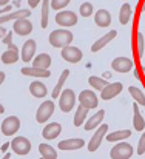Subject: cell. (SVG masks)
I'll return each mask as SVG.
<instances>
[{
    "mask_svg": "<svg viewBox=\"0 0 145 159\" xmlns=\"http://www.w3.org/2000/svg\"><path fill=\"white\" fill-rule=\"evenodd\" d=\"M94 22H96L97 26L100 28H106L111 25V14L106 11V9H99L94 14Z\"/></svg>",
    "mask_w": 145,
    "mask_h": 159,
    "instance_id": "obj_22",
    "label": "cell"
},
{
    "mask_svg": "<svg viewBox=\"0 0 145 159\" xmlns=\"http://www.w3.org/2000/svg\"><path fill=\"white\" fill-rule=\"evenodd\" d=\"M49 65H51V56H49V54H47V53L39 54V56H36V57L33 59V66L48 70Z\"/></svg>",
    "mask_w": 145,
    "mask_h": 159,
    "instance_id": "obj_26",
    "label": "cell"
},
{
    "mask_svg": "<svg viewBox=\"0 0 145 159\" xmlns=\"http://www.w3.org/2000/svg\"><path fill=\"white\" fill-rule=\"evenodd\" d=\"M144 153H145V131H144V134L141 136L139 144H138V155L139 156H144Z\"/></svg>",
    "mask_w": 145,
    "mask_h": 159,
    "instance_id": "obj_38",
    "label": "cell"
},
{
    "mask_svg": "<svg viewBox=\"0 0 145 159\" xmlns=\"http://www.w3.org/2000/svg\"><path fill=\"white\" fill-rule=\"evenodd\" d=\"M52 113H54V102L52 101H45L39 105L37 111H36V120L39 124H45L52 116Z\"/></svg>",
    "mask_w": 145,
    "mask_h": 159,
    "instance_id": "obj_6",
    "label": "cell"
},
{
    "mask_svg": "<svg viewBox=\"0 0 145 159\" xmlns=\"http://www.w3.org/2000/svg\"><path fill=\"white\" fill-rule=\"evenodd\" d=\"M22 74L23 76H29V77H37V79H43V77H49L51 76L49 70L37 68V66H23L22 68Z\"/></svg>",
    "mask_w": 145,
    "mask_h": 159,
    "instance_id": "obj_19",
    "label": "cell"
},
{
    "mask_svg": "<svg viewBox=\"0 0 145 159\" xmlns=\"http://www.w3.org/2000/svg\"><path fill=\"white\" fill-rule=\"evenodd\" d=\"M60 133H62V125H60L59 122H51V124H47V125H45V128L42 130V136H43V139H47V141H52V139H56Z\"/></svg>",
    "mask_w": 145,
    "mask_h": 159,
    "instance_id": "obj_16",
    "label": "cell"
},
{
    "mask_svg": "<svg viewBox=\"0 0 145 159\" xmlns=\"http://www.w3.org/2000/svg\"><path fill=\"white\" fill-rule=\"evenodd\" d=\"M39 153H40V156L43 159H56L57 158V152L49 145V144H40L39 145Z\"/></svg>",
    "mask_w": 145,
    "mask_h": 159,
    "instance_id": "obj_30",
    "label": "cell"
},
{
    "mask_svg": "<svg viewBox=\"0 0 145 159\" xmlns=\"http://www.w3.org/2000/svg\"><path fill=\"white\" fill-rule=\"evenodd\" d=\"M76 105V94L71 88H66L59 96V108L63 113H70Z\"/></svg>",
    "mask_w": 145,
    "mask_h": 159,
    "instance_id": "obj_3",
    "label": "cell"
},
{
    "mask_svg": "<svg viewBox=\"0 0 145 159\" xmlns=\"http://www.w3.org/2000/svg\"><path fill=\"white\" fill-rule=\"evenodd\" d=\"M128 93L131 94V98H133L139 105L145 107V93L141 88H138V87H130V88H128Z\"/></svg>",
    "mask_w": 145,
    "mask_h": 159,
    "instance_id": "obj_31",
    "label": "cell"
},
{
    "mask_svg": "<svg viewBox=\"0 0 145 159\" xmlns=\"http://www.w3.org/2000/svg\"><path fill=\"white\" fill-rule=\"evenodd\" d=\"M11 158V155L9 153H5V156H3V159H9Z\"/></svg>",
    "mask_w": 145,
    "mask_h": 159,
    "instance_id": "obj_45",
    "label": "cell"
},
{
    "mask_svg": "<svg viewBox=\"0 0 145 159\" xmlns=\"http://www.w3.org/2000/svg\"><path fill=\"white\" fill-rule=\"evenodd\" d=\"M6 12H11V6H9V5H8V8L0 9V14H6Z\"/></svg>",
    "mask_w": 145,
    "mask_h": 159,
    "instance_id": "obj_41",
    "label": "cell"
},
{
    "mask_svg": "<svg viewBox=\"0 0 145 159\" xmlns=\"http://www.w3.org/2000/svg\"><path fill=\"white\" fill-rule=\"evenodd\" d=\"M103 117H105V111H103V110L96 111L91 117H88V119L85 120V125H84V127H85V131H91V130L97 128V127L102 124Z\"/></svg>",
    "mask_w": 145,
    "mask_h": 159,
    "instance_id": "obj_20",
    "label": "cell"
},
{
    "mask_svg": "<svg viewBox=\"0 0 145 159\" xmlns=\"http://www.w3.org/2000/svg\"><path fill=\"white\" fill-rule=\"evenodd\" d=\"M29 93H31L34 98L42 99V98H45V96L48 94V90H47V85H45L43 82L34 80V82H31V85H29Z\"/></svg>",
    "mask_w": 145,
    "mask_h": 159,
    "instance_id": "obj_21",
    "label": "cell"
},
{
    "mask_svg": "<svg viewBox=\"0 0 145 159\" xmlns=\"http://www.w3.org/2000/svg\"><path fill=\"white\" fill-rule=\"evenodd\" d=\"M88 82H90V85H91L94 90H97V91H102V90L108 85V82L105 80V77H99V76H90Z\"/></svg>",
    "mask_w": 145,
    "mask_h": 159,
    "instance_id": "obj_33",
    "label": "cell"
},
{
    "mask_svg": "<svg viewBox=\"0 0 145 159\" xmlns=\"http://www.w3.org/2000/svg\"><path fill=\"white\" fill-rule=\"evenodd\" d=\"M142 74H144V77H145V66H142Z\"/></svg>",
    "mask_w": 145,
    "mask_h": 159,
    "instance_id": "obj_47",
    "label": "cell"
},
{
    "mask_svg": "<svg viewBox=\"0 0 145 159\" xmlns=\"http://www.w3.org/2000/svg\"><path fill=\"white\" fill-rule=\"evenodd\" d=\"M88 110L90 108H87V107L82 105V104L77 107L76 114H74V125L76 127H82V124H85V120L88 117Z\"/></svg>",
    "mask_w": 145,
    "mask_h": 159,
    "instance_id": "obj_25",
    "label": "cell"
},
{
    "mask_svg": "<svg viewBox=\"0 0 145 159\" xmlns=\"http://www.w3.org/2000/svg\"><path fill=\"white\" fill-rule=\"evenodd\" d=\"M133 155H134V150H133L131 144L122 142V141H119V144H116L110 152L111 159H130Z\"/></svg>",
    "mask_w": 145,
    "mask_h": 159,
    "instance_id": "obj_2",
    "label": "cell"
},
{
    "mask_svg": "<svg viewBox=\"0 0 145 159\" xmlns=\"http://www.w3.org/2000/svg\"><path fill=\"white\" fill-rule=\"evenodd\" d=\"M39 3H42V0H28V6H31V8H36Z\"/></svg>",
    "mask_w": 145,
    "mask_h": 159,
    "instance_id": "obj_39",
    "label": "cell"
},
{
    "mask_svg": "<svg viewBox=\"0 0 145 159\" xmlns=\"http://www.w3.org/2000/svg\"><path fill=\"white\" fill-rule=\"evenodd\" d=\"M68 77H70V70H63L62 73H60V77H59V80H57V85L54 87V90H52V99H57L59 96H60V93H62V88H63V85H65V82L68 80Z\"/></svg>",
    "mask_w": 145,
    "mask_h": 159,
    "instance_id": "obj_24",
    "label": "cell"
},
{
    "mask_svg": "<svg viewBox=\"0 0 145 159\" xmlns=\"http://www.w3.org/2000/svg\"><path fill=\"white\" fill-rule=\"evenodd\" d=\"M85 145V141L80 139V138H73V139H65L62 142H59V150H63V152H73V150H79Z\"/></svg>",
    "mask_w": 145,
    "mask_h": 159,
    "instance_id": "obj_15",
    "label": "cell"
},
{
    "mask_svg": "<svg viewBox=\"0 0 145 159\" xmlns=\"http://www.w3.org/2000/svg\"><path fill=\"white\" fill-rule=\"evenodd\" d=\"M131 136V131L130 130H117V131H113L110 134H106V141L108 142H119V141H125Z\"/></svg>",
    "mask_w": 145,
    "mask_h": 159,
    "instance_id": "obj_27",
    "label": "cell"
},
{
    "mask_svg": "<svg viewBox=\"0 0 145 159\" xmlns=\"http://www.w3.org/2000/svg\"><path fill=\"white\" fill-rule=\"evenodd\" d=\"M49 8H51V0H42V19H40V26L42 28L48 26Z\"/></svg>",
    "mask_w": 145,
    "mask_h": 159,
    "instance_id": "obj_32",
    "label": "cell"
},
{
    "mask_svg": "<svg viewBox=\"0 0 145 159\" xmlns=\"http://www.w3.org/2000/svg\"><path fill=\"white\" fill-rule=\"evenodd\" d=\"M29 14H31L29 9H17V11H11V12L2 14V16H0V25L8 23V22H11V20L23 19V17H29Z\"/></svg>",
    "mask_w": 145,
    "mask_h": 159,
    "instance_id": "obj_18",
    "label": "cell"
},
{
    "mask_svg": "<svg viewBox=\"0 0 145 159\" xmlns=\"http://www.w3.org/2000/svg\"><path fill=\"white\" fill-rule=\"evenodd\" d=\"M12 31L19 36H28L31 31H33V23L28 17H23V19H17L14 20V26H12Z\"/></svg>",
    "mask_w": 145,
    "mask_h": 159,
    "instance_id": "obj_10",
    "label": "cell"
},
{
    "mask_svg": "<svg viewBox=\"0 0 145 159\" xmlns=\"http://www.w3.org/2000/svg\"><path fill=\"white\" fill-rule=\"evenodd\" d=\"M133 66H134V63L128 57H116L111 62V68L117 73H128L133 70Z\"/></svg>",
    "mask_w": 145,
    "mask_h": 159,
    "instance_id": "obj_11",
    "label": "cell"
},
{
    "mask_svg": "<svg viewBox=\"0 0 145 159\" xmlns=\"http://www.w3.org/2000/svg\"><path fill=\"white\" fill-rule=\"evenodd\" d=\"M62 57H63V60H66L70 63H77V62L82 60L84 53H82L80 48L73 47V45H68V47H63L62 48Z\"/></svg>",
    "mask_w": 145,
    "mask_h": 159,
    "instance_id": "obj_9",
    "label": "cell"
},
{
    "mask_svg": "<svg viewBox=\"0 0 145 159\" xmlns=\"http://www.w3.org/2000/svg\"><path fill=\"white\" fill-rule=\"evenodd\" d=\"M122 84L120 82H113V84H108L102 91H100V98L103 99V101H110V99H113V98H116L120 91H122Z\"/></svg>",
    "mask_w": 145,
    "mask_h": 159,
    "instance_id": "obj_14",
    "label": "cell"
},
{
    "mask_svg": "<svg viewBox=\"0 0 145 159\" xmlns=\"http://www.w3.org/2000/svg\"><path fill=\"white\" fill-rule=\"evenodd\" d=\"M131 14H133L131 5L124 3V5L120 6V9H119V22H120L122 25H127V23L130 22V19H131Z\"/></svg>",
    "mask_w": 145,
    "mask_h": 159,
    "instance_id": "obj_29",
    "label": "cell"
},
{
    "mask_svg": "<svg viewBox=\"0 0 145 159\" xmlns=\"http://www.w3.org/2000/svg\"><path fill=\"white\" fill-rule=\"evenodd\" d=\"M106 131H108V125L106 124H100L99 127H97V130L94 131V134H93V138L90 139V142H88V150L93 153V152H96L97 148L100 147V144H102V141H103V138L106 136Z\"/></svg>",
    "mask_w": 145,
    "mask_h": 159,
    "instance_id": "obj_7",
    "label": "cell"
},
{
    "mask_svg": "<svg viewBox=\"0 0 145 159\" xmlns=\"http://www.w3.org/2000/svg\"><path fill=\"white\" fill-rule=\"evenodd\" d=\"M2 150H3V152H6V150H8V144H5V145L2 147Z\"/></svg>",
    "mask_w": 145,
    "mask_h": 159,
    "instance_id": "obj_46",
    "label": "cell"
},
{
    "mask_svg": "<svg viewBox=\"0 0 145 159\" xmlns=\"http://www.w3.org/2000/svg\"><path fill=\"white\" fill-rule=\"evenodd\" d=\"M139 104L136 102L134 105H133V127H134V130L136 131H144L145 130V119L142 117V114H141V111H139Z\"/></svg>",
    "mask_w": 145,
    "mask_h": 159,
    "instance_id": "obj_23",
    "label": "cell"
},
{
    "mask_svg": "<svg viewBox=\"0 0 145 159\" xmlns=\"http://www.w3.org/2000/svg\"><path fill=\"white\" fill-rule=\"evenodd\" d=\"M3 113H5V107L0 104V114H3Z\"/></svg>",
    "mask_w": 145,
    "mask_h": 159,
    "instance_id": "obj_44",
    "label": "cell"
},
{
    "mask_svg": "<svg viewBox=\"0 0 145 159\" xmlns=\"http://www.w3.org/2000/svg\"><path fill=\"white\" fill-rule=\"evenodd\" d=\"M144 48H145L144 36H142V33H138L136 34V53H138V57H142Z\"/></svg>",
    "mask_w": 145,
    "mask_h": 159,
    "instance_id": "obj_35",
    "label": "cell"
},
{
    "mask_svg": "<svg viewBox=\"0 0 145 159\" xmlns=\"http://www.w3.org/2000/svg\"><path fill=\"white\" fill-rule=\"evenodd\" d=\"M20 128V119L17 116H9L5 117L2 122V133L5 136H12L17 133V130Z\"/></svg>",
    "mask_w": 145,
    "mask_h": 159,
    "instance_id": "obj_8",
    "label": "cell"
},
{
    "mask_svg": "<svg viewBox=\"0 0 145 159\" xmlns=\"http://www.w3.org/2000/svg\"><path fill=\"white\" fill-rule=\"evenodd\" d=\"M9 145H11L12 152H14L16 155H19V156H26V155L31 152V142H29V139L25 138V136H17V138H14Z\"/></svg>",
    "mask_w": 145,
    "mask_h": 159,
    "instance_id": "obj_4",
    "label": "cell"
},
{
    "mask_svg": "<svg viewBox=\"0 0 145 159\" xmlns=\"http://www.w3.org/2000/svg\"><path fill=\"white\" fill-rule=\"evenodd\" d=\"M56 23L63 26V28H70V26H74L77 23V14L73 12V11H66V9H62L56 14Z\"/></svg>",
    "mask_w": 145,
    "mask_h": 159,
    "instance_id": "obj_5",
    "label": "cell"
},
{
    "mask_svg": "<svg viewBox=\"0 0 145 159\" xmlns=\"http://www.w3.org/2000/svg\"><path fill=\"white\" fill-rule=\"evenodd\" d=\"M6 34H8V31H6V30H5V28H3V26H2V25H0V37H2V39H3V37H5V36H6Z\"/></svg>",
    "mask_w": 145,
    "mask_h": 159,
    "instance_id": "obj_40",
    "label": "cell"
},
{
    "mask_svg": "<svg viewBox=\"0 0 145 159\" xmlns=\"http://www.w3.org/2000/svg\"><path fill=\"white\" fill-rule=\"evenodd\" d=\"M142 9H144V11H145V2H144V5H142Z\"/></svg>",
    "mask_w": 145,
    "mask_h": 159,
    "instance_id": "obj_48",
    "label": "cell"
},
{
    "mask_svg": "<svg viewBox=\"0 0 145 159\" xmlns=\"http://www.w3.org/2000/svg\"><path fill=\"white\" fill-rule=\"evenodd\" d=\"M8 3H9V0H0V6H5Z\"/></svg>",
    "mask_w": 145,
    "mask_h": 159,
    "instance_id": "obj_43",
    "label": "cell"
},
{
    "mask_svg": "<svg viewBox=\"0 0 145 159\" xmlns=\"http://www.w3.org/2000/svg\"><path fill=\"white\" fill-rule=\"evenodd\" d=\"M19 50H12V48H8L5 53L2 54V62L5 65H12L19 60Z\"/></svg>",
    "mask_w": 145,
    "mask_h": 159,
    "instance_id": "obj_28",
    "label": "cell"
},
{
    "mask_svg": "<svg viewBox=\"0 0 145 159\" xmlns=\"http://www.w3.org/2000/svg\"><path fill=\"white\" fill-rule=\"evenodd\" d=\"M71 0H51V8L56 11H62L65 6H68Z\"/></svg>",
    "mask_w": 145,
    "mask_h": 159,
    "instance_id": "obj_36",
    "label": "cell"
},
{
    "mask_svg": "<svg viewBox=\"0 0 145 159\" xmlns=\"http://www.w3.org/2000/svg\"><path fill=\"white\" fill-rule=\"evenodd\" d=\"M36 48H37L36 40L28 39V40L23 43V47H22V51H20V59H22L25 63L31 62V60L34 59V56H36Z\"/></svg>",
    "mask_w": 145,
    "mask_h": 159,
    "instance_id": "obj_12",
    "label": "cell"
},
{
    "mask_svg": "<svg viewBox=\"0 0 145 159\" xmlns=\"http://www.w3.org/2000/svg\"><path fill=\"white\" fill-rule=\"evenodd\" d=\"M93 11H94V6H93L90 2H85V3H82V5L79 6V12H80L82 17H90V16L93 14Z\"/></svg>",
    "mask_w": 145,
    "mask_h": 159,
    "instance_id": "obj_34",
    "label": "cell"
},
{
    "mask_svg": "<svg viewBox=\"0 0 145 159\" xmlns=\"http://www.w3.org/2000/svg\"><path fill=\"white\" fill-rule=\"evenodd\" d=\"M79 102L82 105H85L90 110H94L99 105V99H97L96 93L91 91V90H84L80 94H79Z\"/></svg>",
    "mask_w": 145,
    "mask_h": 159,
    "instance_id": "obj_13",
    "label": "cell"
},
{
    "mask_svg": "<svg viewBox=\"0 0 145 159\" xmlns=\"http://www.w3.org/2000/svg\"><path fill=\"white\" fill-rule=\"evenodd\" d=\"M5 79H6V76H5V73L3 71H0V85L5 82Z\"/></svg>",
    "mask_w": 145,
    "mask_h": 159,
    "instance_id": "obj_42",
    "label": "cell"
},
{
    "mask_svg": "<svg viewBox=\"0 0 145 159\" xmlns=\"http://www.w3.org/2000/svg\"><path fill=\"white\" fill-rule=\"evenodd\" d=\"M5 45H8V48H12V50H17V47L12 45V31H8V34L2 39Z\"/></svg>",
    "mask_w": 145,
    "mask_h": 159,
    "instance_id": "obj_37",
    "label": "cell"
},
{
    "mask_svg": "<svg viewBox=\"0 0 145 159\" xmlns=\"http://www.w3.org/2000/svg\"><path fill=\"white\" fill-rule=\"evenodd\" d=\"M73 39H74V36H73V33L68 31V30H54L48 37L51 47H54V48L68 47V45L73 42Z\"/></svg>",
    "mask_w": 145,
    "mask_h": 159,
    "instance_id": "obj_1",
    "label": "cell"
},
{
    "mask_svg": "<svg viewBox=\"0 0 145 159\" xmlns=\"http://www.w3.org/2000/svg\"><path fill=\"white\" fill-rule=\"evenodd\" d=\"M116 36H117V31H114V30H111V31H108L106 34H103L100 39H97L96 42L91 45V51L93 53H97V51H100L103 47H106L113 39H116Z\"/></svg>",
    "mask_w": 145,
    "mask_h": 159,
    "instance_id": "obj_17",
    "label": "cell"
}]
</instances>
